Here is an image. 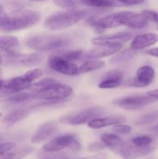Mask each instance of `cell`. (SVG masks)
<instances>
[{
  "label": "cell",
  "instance_id": "14",
  "mask_svg": "<svg viewBox=\"0 0 158 159\" xmlns=\"http://www.w3.org/2000/svg\"><path fill=\"white\" fill-rule=\"evenodd\" d=\"M58 130V124L55 120H50L41 124L37 128L31 138V142L34 144L46 141L54 135Z\"/></svg>",
  "mask_w": 158,
  "mask_h": 159
},
{
  "label": "cell",
  "instance_id": "24",
  "mask_svg": "<svg viewBox=\"0 0 158 159\" xmlns=\"http://www.w3.org/2000/svg\"><path fill=\"white\" fill-rule=\"evenodd\" d=\"M19 39L12 36H0V50L3 54L14 52L19 45Z\"/></svg>",
  "mask_w": 158,
  "mask_h": 159
},
{
  "label": "cell",
  "instance_id": "12",
  "mask_svg": "<svg viewBox=\"0 0 158 159\" xmlns=\"http://www.w3.org/2000/svg\"><path fill=\"white\" fill-rule=\"evenodd\" d=\"M47 64L50 68L57 72L65 75L74 76L78 75V66L74 63L64 60L59 56L52 54L48 57Z\"/></svg>",
  "mask_w": 158,
  "mask_h": 159
},
{
  "label": "cell",
  "instance_id": "2",
  "mask_svg": "<svg viewBox=\"0 0 158 159\" xmlns=\"http://www.w3.org/2000/svg\"><path fill=\"white\" fill-rule=\"evenodd\" d=\"M40 19V14L30 9L14 11L11 14L4 13L0 17V31L9 33L27 29L37 24Z\"/></svg>",
  "mask_w": 158,
  "mask_h": 159
},
{
  "label": "cell",
  "instance_id": "13",
  "mask_svg": "<svg viewBox=\"0 0 158 159\" xmlns=\"http://www.w3.org/2000/svg\"><path fill=\"white\" fill-rule=\"evenodd\" d=\"M132 34L129 32H118L106 35L99 36L91 39V43L96 46H113L122 45L124 43L131 40Z\"/></svg>",
  "mask_w": 158,
  "mask_h": 159
},
{
  "label": "cell",
  "instance_id": "19",
  "mask_svg": "<svg viewBox=\"0 0 158 159\" xmlns=\"http://www.w3.org/2000/svg\"><path fill=\"white\" fill-rule=\"evenodd\" d=\"M126 119L124 116H107V117L96 118L93 120L90 121L88 124V127L92 129H100L104 127L115 126L118 124H123Z\"/></svg>",
  "mask_w": 158,
  "mask_h": 159
},
{
  "label": "cell",
  "instance_id": "4",
  "mask_svg": "<svg viewBox=\"0 0 158 159\" xmlns=\"http://www.w3.org/2000/svg\"><path fill=\"white\" fill-rule=\"evenodd\" d=\"M43 75V71L39 68L29 70L23 75L12 78L8 80H3L0 93L3 94L20 93L23 90L29 89V86L33 84V81L40 78Z\"/></svg>",
  "mask_w": 158,
  "mask_h": 159
},
{
  "label": "cell",
  "instance_id": "15",
  "mask_svg": "<svg viewBox=\"0 0 158 159\" xmlns=\"http://www.w3.org/2000/svg\"><path fill=\"white\" fill-rule=\"evenodd\" d=\"M101 141L105 147L120 156L125 151L127 144L120 137L114 134H103L101 135Z\"/></svg>",
  "mask_w": 158,
  "mask_h": 159
},
{
  "label": "cell",
  "instance_id": "16",
  "mask_svg": "<svg viewBox=\"0 0 158 159\" xmlns=\"http://www.w3.org/2000/svg\"><path fill=\"white\" fill-rule=\"evenodd\" d=\"M158 42V34L155 33H146L136 36L130 43V48L134 51L145 49L153 46Z\"/></svg>",
  "mask_w": 158,
  "mask_h": 159
},
{
  "label": "cell",
  "instance_id": "38",
  "mask_svg": "<svg viewBox=\"0 0 158 159\" xmlns=\"http://www.w3.org/2000/svg\"><path fill=\"white\" fill-rule=\"evenodd\" d=\"M147 95L150 97L153 98V99H156L158 100V89H153V90H150V91L147 92Z\"/></svg>",
  "mask_w": 158,
  "mask_h": 159
},
{
  "label": "cell",
  "instance_id": "1",
  "mask_svg": "<svg viewBox=\"0 0 158 159\" xmlns=\"http://www.w3.org/2000/svg\"><path fill=\"white\" fill-rule=\"evenodd\" d=\"M97 23L102 29H111L119 26H125L130 29H144L149 21L142 13L122 11L105 16L97 20Z\"/></svg>",
  "mask_w": 158,
  "mask_h": 159
},
{
  "label": "cell",
  "instance_id": "23",
  "mask_svg": "<svg viewBox=\"0 0 158 159\" xmlns=\"http://www.w3.org/2000/svg\"><path fill=\"white\" fill-rule=\"evenodd\" d=\"M35 151V148L33 146L12 149L5 155L0 156V159H22L28 156Z\"/></svg>",
  "mask_w": 158,
  "mask_h": 159
},
{
  "label": "cell",
  "instance_id": "36",
  "mask_svg": "<svg viewBox=\"0 0 158 159\" xmlns=\"http://www.w3.org/2000/svg\"><path fill=\"white\" fill-rule=\"evenodd\" d=\"M106 158H107V155H105V154L99 153V154H96V155H90V156L83 157V158H77V159H106Z\"/></svg>",
  "mask_w": 158,
  "mask_h": 159
},
{
  "label": "cell",
  "instance_id": "28",
  "mask_svg": "<svg viewBox=\"0 0 158 159\" xmlns=\"http://www.w3.org/2000/svg\"><path fill=\"white\" fill-rule=\"evenodd\" d=\"M155 142L156 141H154V139L149 135H141V136L135 137L130 141L131 144L137 147H148L154 144Z\"/></svg>",
  "mask_w": 158,
  "mask_h": 159
},
{
  "label": "cell",
  "instance_id": "39",
  "mask_svg": "<svg viewBox=\"0 0 158 159\" xmlns=\"http://www.w3.org/2000/svg\"><path fill=\"white\" fill-rule=\"evenodd\" d=\"M4 13L5 12H4V9H3V6L0 3V17H1Z\"/></svg>",
  "mask_w": 158,
  "mask_h": 159
},
{
  "label": "cell",
  "instance_id": "41",
  "mask_svg": "<svg viewBox=\"0 0 158 159\" xmlns=\"http://www.w3.org/2000/svg\"><path fill=\"white\" fill-rule=\"evenodd\" d=\"M2 83H3V80L0 79V90H1L2 86Z\"/></svg>",
  "mask_w": 158,
  "mask_h": 159
},
{
  "label": "cell",
  "instance_id": "27",
  "mask_svg": "<svg viewBox=\"0 0 158 159\" xmlns=\"http://www.w3.org/2000/svg\"><path fill=\"white\" fill-rule=\"evenodd\" d=\"M59 82L57 79H52V78H46V79H43L42 80L38 81V82H35V83H33L32 85L29 86V91L30 93H38L40 92L43 91L45 89L48 88L50 85H54V84Z\"/></svg>",
  "mask_w": 158,
  "mask_h": 159
},
{
  "label": "cell",
  "instance_id": "45",
  "mask_svg": "<svg viewBox=\"0 0 158 159\" xmlns=\"http://www.w3.org/2000/svg\"><path fill=\"white\" fill-rule=\"evenodd\" d=\"M156 28H157V30H158V26H157V27H156Z\"/></svg>",
  "mask_w": 158,
  "mask_h": 159
},
{
  "label": "cell",
  "instance_id": "32",
  "mask_svg": "<svg viewBox=\"0 0 158 159\" xmlns=\"http://www.w3.org/2000/svg\"><path fill=\"white\" fill-rule=\"evenodd\" d=\"M141 13L147 18L148 21H152L153 23H156L158 24V12L153 10H143Z\"/></svg>",
  "mask_w": 158,
  "mask_h": 159
},
{
  "label": "cell",
  "instance_id": "44",
  "mask_svg": "<svg viewBox=\"0 0 158 159\" xmlns=\"http://www.w3.org/2000/svg\"><path fill=\"white\" fill-rule=\"evenodd\" d=\"M1 116H2V113H0V117H1Z\"/></svg>",
  "mask_w": 158,
  "mask_h": 159
},
{
  "label": "cell",
  "instance_id": "9",
  "mask_svg": "<svg viewBox=\"0 0 158 159\" xmlns=\"http://www.w3.org/2000/svg\"><path fill=\"white\" fill-rule=\"evenodd\" d=\"M6 57V63L11 65L22 67H33L41 64L44 57L39 53L20 54L17 51L3 54Z\"/></svg>",
  "mask_w": 158,
  "mask_h": 159
},
{
  "label": "cell",
  "instance_id": "22",
  "mask_svg": "<svg viewBox=\"0 0 158 159\" xmlns=\"http://www.w3.org/2000/svg\"><path fill=\"white\" fill-rule=\"evenodd\" d=\"M55 55L59 56V57H62L64 60L68 61L70 62L74 63V61H77L82 60L85 58L84 57V52L82 50H67V49H62L59 50V51H56L53 53Z\"/></svg>",
  "mask_w": 158,
  "mask_h": 159
},
{
  "label": "cell",
  "instance_id": "42",
  "mask_svg": "<svg viewBox=\"0 0 158 159\" xmlns=\"http://www.w3.org/2000/svg\"><path fill=\"white\" fill-rule=\"evenodd\" d=\"M2 73V69H1V68H0V75H1Z\"/></svg>",
  "mask_w": 158,
  "mask_h": 159
},
{
  "label": "cell",
  "instance_id": "21",
  "mask_svg": "<svg viewBox=\"0 0 158 159\" xmlns=\"http://www.w3.org/2000/svg\"><path fill=\"white\" fill-rule=\"evenodd\" d=\"M33 107H27V108L19 109V110H14L3 118L2 122L6 125H11V124H14L19 121H21L22 120L25 119L29 116Z\"/></svg>",
  "mask_w": 158,
  "mask_h": 159
},
{
  "label": "cell",
  "instance_id": "26",
  "mask_svg": "<svg viewBox=\"0 0 158 159\" xmlns=\"http://www.w3.org/2000/svg\"><path fill=\"white\" fill-rule=\"evenodd\" d=\"M85 6L98 8H111L122 6L116 0H81Z\"/></svg>",
  "mask_w": 158,
  "mask_h": 159
},
{
  "label": "cell",
  "instance_id": "34",
  "mask_svg": "<svg viewBox=\"0 0 158 159\" xmlns=\"http://www.w3.org/2000/svg\"><path fill=\"white\" fill-rule=\"evenodd\" d=\"M121 6H136L143 3L146 0H116Z\"/></svg>",
  "mask_w": 158,
  "mask_h": 159
},
{
  "label": "cell",
  "instance_id": "35",
  "mask_svg": "<svg viewBox=\"0 0 158 159\" xmlns=\"http://www.w3.org/2000/svg\"><path fill=\"white\" fill-rule=\"evenodd\" d=\"M105 146L104 145L103 143H94V144H91L89 146V151L91 152H98V151L103 149Z\"/></svg>",
  "mask_w": 158,
  "mask_h": 159
},
{
  "label": "cell",
  "instance_id": "20",
  "mask_svg": "<svg viewBox=\"0 0 158 159\" xmlns=\"http://www.w3.org/2000/svg\"><path fill=\"white\" fill-rule=\"evenodd\" d=\"M33 99V94L32 93H16L10 94H3L0 96V102L6 103L19 104L26 102V101Z\"/></svg>",
  "mask_w": 158,
  "mask_h": 159
},
{
  "label": "cell",
  "instance_id": "3",
  "mask_svg": "<svg viewBox=\"0 0 158 159\" xmlns=\"http://www.w3.org/2000/svg\"><path fill=\"white\" fill-rule=\"evenodd\" d=\"M71 43L69 38L60 35H37L26 40L28 48L37 51H59Z\"/></svg>",
  "mask_w": 158,
  "mask_h": 159
},
{
  "label": "cell",
  "instance_id": "31",
  "mask_svg": "<svg viewBox=\"0 0 158 159\" xmlns=\"http://www.w3.org/2000/svg\"><path fill=\"white\" fill-rule=\"evenodd\" d=\"M113 130L115 133L118 134H128L132 131V127L130 126L126 125V124H118V125H115L113 127Z\"/></svg>",
  "mask_w": 158,
  "mask_h": 159
},
{
  "label": "cell",
  "instance_id": "8",
  "mask_svg": "<svg viewBox=\"0 0 158 159\" xmlns=\"http://www.w3.org/2000/svg\"><path fill=\"white\" fill-rule=\"evenodd\" d=\"M103 113V109L100 107H93L81 110L78 113L67 115L59 120L61 124L81 125L89 123L90 121L96 119Z\"/></svg>",
  "mask_w": 158,
  "mask_h": 159
},
{
  "label": "cell",
  "instance_id": "11",
  "mask_svg": "<svg viewBox=\"0 0 158 159\" xmlns=\"http://www.w3.org/2000/svg\"><path fill=\"white\" fill-rule=\"evenodd\" d=\"M155 71L150 65H143L137 69L136 76L124 83L127 86L143 88L148 86L154 80Z\"/></svg>",
  "mask_w": 158,
  "mask_h": 159
},
{
  "label": "cell",
  "instance_id": "43",
  "mask_svg": "<svg viewBox=\"0 0 158 159\" xmlns=\"http://www.w3.org/2000/svg\"><path fill=\"white\" fill-rule=\"evenodd\" d=\"M32 1H43V0H32Z\"/></svg>",
  "mask_w": 158,
  "mask_h": 159
},
{
  "label": "cell",
  "instance_id": "17",
  "mask_svg": "<svg viewBox=\"0 0 158 159\" xmlns=\"http://www.w3.org/2000/svg\"><path fill=\"white\" fill-rule=\"evenodd\" d=\"M123 73L118 69H113L105 73L99 82L100 89H114L120 86L123 82Z\"/></svg>",
  "mask_w": 158,
  "mask_h": 159
},
{
  "label": "cell",
  "instance_id": "7",
  "mask_svg": "<svg viewBox=\"0 0 158 159\" xmlns=\"http://www.w3.org/2000/svg\"><path fill=\"white\" fill-rule=\"evenodd\" d=\"M65 148H71L74 151L80 150V144L74 135L67 134L57 136L50 140L49 142L46 143L42 148L43 152L46 153H56Z\"/></svg>",
  "mask_w": 158,
  "mask_h": 159
},
{
  "label": "cell",
  "instance_id": "30",
  "mask_svg": "<svg viewBox=\"0 0 158 159\" xmlns=\"http://www.w3.org/2000/svg\"><path fill=\"white\" fill-rule=\"evenodd\" d=\"M53 1L58 7L66 9L67 11L74 10L75 8V3L74 0H53Z\"/></svg>",
  "mask_w": 158,
  "mask_h": 159
},
{
  "label": "cell",
  "instance_id": "6",
  "mask_svg": "<svg viewBox=\"0 0 158 159\" xmlns=\"http://www.w3.org/2000/svg\"><path fill=\"white\" fill-rule=\"evenodd\" d=\"M73 89L70 85L57 83L50 85L38 93H33V99H41L43 101H61L72 95Z\"/></svg>",
  "mask_w": 158,
  "mask_h": 159
},
{
  "label": "cell",
  "instance_id": "18",
  "mask_svg": "<svg viewBox=\"0 0 158 159\" xmlns=\"http://www.w3.org/2000/svg\"><path fill=\"white\" fill-rule=\"evenodd\" d=\"M122 48V45H113V46H97L90 51L85 52L84 57L86 59H99L108 57L119 52Z\"/></svg>",
  "mask_w": 158,
  "mask_h": 159
},
{
  "label": "cell",
  "instance_id": "40",
  "mask_svg": "<svg viewBox=\"0 0 158 159\" xmlns=\"http://www.w3.org/2000/svg\"><path fill=\"white\" fill-rule=\"evenodd\" d=\"M3 64V58H2V54L0 53V65H2Z\"/></svg>",
  "mask_w": 158,
  "mask_h": 159
},
{
  "label": "cell",
  "instance_id": "29",
  "mask_svg": "<svg viewBox=\"0 0 158 159\" xmlns=\"http://www.w3.org/2000/svg\"><path fill=\"white\" fill-rule=\"evenodd\" d=\"M158 119V111H153L151 113H146L141 116L136 120V124L137 126L148 125V124H153Z\"/></svg>",
  "mask_w": 158,
  "mask_h": 159
},
{
  "label": "cell",
  "instance_id": "10",
  "mask_svg": "<svg viewBox=\"0 0 158 159\" xmlns=\"http://www.w3.org/2000/svg\"><path fill=\"white\" fill-rule=\"evenodd\" d=\"M157 99L150 97L147 95H135L125 96L113 100V104L125 110H136L154 102Z\"/></svg>",
  "mask_w": 158,
  "mask_h": 159
},
{
  "label": "cell",
  "instance_id": "33",
  "mask_svg": "<svg viewBox=\"0 0 158 159\" xmlns=\"http://www.w3.org/2000/svg\"><path fill=\"white\" fill-rule=\"evenodd\" d=\"M15 147V143L12 141L0 143V156L5 155Z\"/></svg>",
  "mask_w": 158,
  "mask_h": 159
},
{
  "label": "cell",
  "instance_id": "25",
  "mask_svg": "<svg viewBox=\"0 0 158 159\" xmlns=\"http://www.w3.org/2000/svg\"><path fill=\"white\" fill-rule=\"evenodd\" d=\"M105 66V62L95 59H86L83 63L78 66V75L88 73L90 71H94L103 68Z\"/></svg>",
  "mask_w": 158,
  "mask_h": 159
},
{
  "label": "cell",
  "instance_id": "5",
  "mask_svg": "<svg viewBox=\"0 0 158 159\" xmlns=\"http://www.w3.org/2000/svg\"><path fill=\"white\" fill-rule=\"evenodd\" d=\"M86 16L85 11H66L58 12L45 20V28L50 30H59L69 28L80 21Z\"/></svg>",
  "mask_w": 158,
  "mask_h": 159
},
{
  "label": "cell",
  "instance_id": "37",
  "mask_svg": "<svg viewBox=\"0 0 158 159\" xmlns=\"http://www.w3.org/2000/svg\"><path fill=\"white\" fill-rule=\"evenodd\" d=\"M145 54H148V55L152 56V57H158V48H151V49L147 50L145 51Z\"/></svg>",
  "mask_w": 158,
  "mask_h": 159
},
{
  "label": "cell",
  "instance_id": "46",
  "mask_svg": "<svg viewBox=\"0 0 158 159\" xmlns=\"http://www.w3.org/2000/svg\"><path fill=\"white\" fill-rule=\"evenodd\" d=\"M157 127H158V124H157Z\"/></svg>",
  "mask_w": 158,
  "mask_h": 159
}]
</instances>
